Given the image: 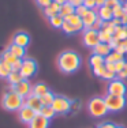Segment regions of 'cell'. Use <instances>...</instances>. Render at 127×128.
I'll return each mask as SVG.
<instances>
[{"label":"cell","mask_w":127,"mask_h":128,"mask_svg":"<svg viewBox=\"0 0 127 128\" xmlns=\"http://www.w3.org/2000/svg\"><path fill=\"white\" fill-rule=\"evenodd\" d=\"M124 64H126V60H120V62L115 63V66H116V74H117V72H120V71H123Z\"/></svg>","instance_id":"40"},{"label":"cell","mask_w":127,"mask_h":128,"mask_svg":"<svg viewBox=\"0 0 127 128\" xmlns=\"http://www.w3.org/2000/svg\"><path fill=\"white\" fill-rule=\"evenodd\" d=\"M13 72V67L11 64L6 63L4 60L0 59V78H8V75Z\"/></svg>","instance_id":"21"},{"label":"cell","mask_w":127,"mask_h":128,"mask_svg":"<svg viewBox=\"0 0 127 128\" xmlns=\"http://www.w3.org/2000/svg\"><path fill=\"white\" fill-rule=\"evenodd\" d=\"M2 105L4 109L10 112H15V110H19L23 105H25V98L17 94L15 91H8L3 96L2 100Z\"/></svg>","instance_id":"2"},{"label":"cell","mask_w":127,"mask_h":128,"mask_svg":"<svg viewBox=\"0 0 127 128\" xmlns=\"http://www.w3.org/2000/svg\"><path fill=\"white\" fill-rule=\"evenodd\" d=\"M40 100H41L42 106H51L53 102V100H55V96H53L51 91H48L47 94H44L42 97H40Z\"/></svg>","instance_id":"28"},{"label":"cell","mask_w":127,"mask_h":128,"mask_svg":"<svg viewBox=\"0 0 127 128\" xmlns=\"http://www.w3.org/2000/svg\"><path fill=\"white\" fill-rule=\"evenodd\" d=\"M71 14H75V7L71 4V3H64V4H62V7H60V11H59V15L63 18L68 16V15Z\"/></svg>","instance_id":"20"},{"label":"cell","mask_w":127,"mask_h":128,"mask_svg":"<svg viewBox=\"0 0 127 128\" xmlns=\"http://www.w3.org/2000/svg\"><path fill=\"white\" fill-rule=\"evenodd\" d=\"M87 12H89V8L87 7H85V6H78V7H75V14L77 15H79L81 18H83L85 15H86Z\"/></svg>","instance_id":"35"},{"label":"cell","mask_w":127,"mask_h":128,"mask_svg":"<svg viewBox=\"0 0 127 128\" xmlns=\"http://www.w3.org/2000/svg\"><path fill=\"white\" fill-rule=\"evenodd\" d=\"M57 66L66 74H71V72H75L81 66V57L78 53L72 50H66L63 52L62 54L57 59Z\"/></svg>","instance_id":"1"},{"label":"cell","mask_w":127,"mask_h":128,"mask_svg":"<svg viewBox=\"0 0 127 128\" xmlns=\"http://www.w3.org/2000/svg\"><path fill=\"white\" fill-rule=\"evenodd\" d=\"M32 91H33L34 96L42 97L44 94H47L48 91H49V89H48V86H47V84H44V83H37V84H34V86L32 87Z\"/></svg>","instance_id":"22"},{"label":"cell","mask_w":127,"mask_h":128,"mask_svg":"<svg viewBox=\"0 0 127 128\" xmlns=\"http://www.w3.org/2000/svg\"><path fill=\"white\" fill-rule=\"evenodd\" d=\"M8 82H10V84H13V86H15V84H18L19 82L23 80V76L21 75L19 71H13L10 75H8Z\"/></svg>","instance_id":"26"},{"label":"cell","mask_w":127,"mask_h":128,"mask_svg":"<svg viewBox=\"0 0 127 128\" xmlns=\"http://www.w3.org/2000/svg\"><path fill=\"white\" fill-rule=\"evenodd\" d=\"M83 6L87 7L89 10H94L97 6H96V0H83Z\"/></svg>","instance_id":"38"},{"label":"cell","mask_w":127,"mask_h":128,"mask_svg":"<svg viewBox=\"0 0 127 128\" xmlns=\"http://www.w3.org/2000/svg\"><path fill=\"white\" fill-rule=\"evenodd\" d=\"M123 8H124V12L127 14V2L124 3V4H123Z\"/></svg>","instance_id":"52"},{"label":"cell","mask_w":127,"mask_h":128,"mask_svg":"<svg viewBox=\"0 0 127 128\" xmlns=\"http://www.w3.org/2000/svg\"><path fill=\"white\" fill-rule=\"evenodd\" d=\"M87 110L93 117H101L108 112L107 104H105L104 98H100V97H94L92 98L87 104Z\"/></svg>","instance_id":"3"},{"label":"cell","mask_w":127,"mask_h":128,"mask_svg":"<svg viewBox=\"0 0 127 128\" xmlns=\"http://www.w3.org/2000/svg\"><path fill=\"white\" fill-rule=\"evenodd\" d=\"M122 2H123V0H120V3H122Z\"/></svg>","instance_id":"55"},{"label":"cell","mask_w":127,"mask_h":128,"mask_svg":"<svg viewBox=\"0 0 127 128\" xmlns=\"http://www.w3.org/2000/svg\"><path fill=\"white\" fill-rule=\"evenodd\" d=\"M120 20H122V25L123 26H127V14H124L122 18H120Z\"/></svg>","instance_id":"50"},{"label":"cell","mask_w":127,"mask_h":128,"mask_svg":"<svg viewBox=\"0 0 127 128\" xmlns=\"http://www.w3.org/2000/svg\"><path fill=\"white\" fill-rule=\"evenodd\" d=\"M83 44L87 48H94L96 45L100 44V38H98V32H94L92 29H85L83 32Z\"/></svg>","instance_id":"8"},{"label":"cell","mask_w":127,"mask_h":128,"mask_svg":"<svg viewBox=\"0 0 127 128\" xmlns=\"http://www.w3.org/2000/svg\"><path fill=\"white\" fill-rule=\"evenodd\" d=\"M68 3H71L74 7H78V6H82L83 4V0H68Z\"/></svg>","instance_id":"45"},{"label":"cell","mask_w":127,"mask_h":128,"mask_svg":"<svg viewBox=\"0 0 127 128\" xmlns=\"http://www.w3.org/2000/svg\"><path fill=\"white\" fill-rule=\"evenodd\" d=\"M120 60H124V54L117 53L116 50H112L108 56H105V63H117Z\"/></svg>","instance_id":"25"},{"label":"cell","mask_w":127,"mask_h":128,"mask_svg":"<svg viewBox=\"0 0 127 128\" xmlns=\"http://www.w3.org/2000/svg\"><path fill=\"white\" fill-rule=\"evenodd\" d=\"M98 128H100V127H98Z\"/></svg>","instance_id":"56"},{"label":"cell","mask_w":127,"mask_h":128,"mask_svg":"<svg viewBox=\"0 0 127 128\" xmlns=\"http://www.w3.org/2000/svg\"><path fill=\"white\" fill-rule=\"evenodd\" d=\"M112 52V48L109 46V44H104V42H100L98 45H96L94 48H93V53L94 54H98V56H108V54Z\"/></svg>","instance_id":"15"},{"label":"cell","mask_w":127,"mask_h":128,"mask_svg":"<svg viewBox=\"0 0 127 128\" xmlns=\"http://www.w3.org/2000/svg\"><path fill=\"white\" fill-rule=\"evenodd\" d=\"M21 75L23 79H29L37 72V63L33 59H25L22 60V67H21Z\"/></svg>","instance_id":"6"},{"label":"cell","mask_w":127,"mask_h":128,"mask_svg":"<svg viewBox=\"0 0 127 128\" xmlns=\"http://www.w3.org/2000/svg\"><path fill=\"white\" fill-rule=\"evenodd\" d=\"M105 104H107L108 110L111 112H119L126 106V98L120 96H113V94H107L105 96Z\"/></svg>","instance_id":"4"},{"label":"cell","mask_w":127,"mask_h":128,"mask_svg":"<svg viewBox=\"0 0 127 128\" xmlns=\"http://www.w3.org/2000/svg\"><path fill=\"white\" fill-rule=\"evenodd\" d=\"M25 105H28L29 108H32L33 110H36L37 113H40V110L42 108V104H41L40 97L34 96V94H30L29 97H26V98H25Z\"/></svg>","instance_id":"11"},{"label":"cell","mask_w":127,"mask_h":128,"mask_svg":"<svg viewBox=\"0 0 127 128\" xmlns=\"http://www.w3.org/2000/svg\"><path fill=\"white\" fill-rule=\"evenodd\" d=\"M119 42H120V41H119V40H117V38H115V37L112 38V41H111V42H109V46H111V48H112V50H113V49H115V48H116V46H117V45H119Z\"/></svg>","instance_id":"44"},{"label":"cell","mask_w":127,"mask_h":128,"mask_svg":"<svg viewBox=\"0 0 127 128\" xmlns=\"http://www.w3.org/2000/svg\"><path fill=\"white\" fill-rule=\"evenodd\" d=\"M126 91H127V89H126V84L123 83V80H120V79L109 80V84H108V94L124 97Z\"/></svg>","instance_id":"7"},{"label":"cell","mask_w":127,"mask_h":128,"mask_svg":"<svg viewBox=\"0 0 127 128\" xmlns=\"http://www.w3.org/2000/svg\"><path fill=\"white\" fill-rule=\"evenodd\" d=\"M98 18H101L102 20H112L113 19V12H112V8L108 7V6H102V7L98 8L97 11Z\"/></svg>","instance_id":"17"},{"label":"cell","mask_w":127,"mask_h":128,"mask_svg":"<svg viewBox=\"0 0 127 128\" xmlns=\"http://www.w3.org/2000/svg\"><path fill=\"white\" fill-rule=\"evenodd\" d=\"M105 2H107V0H96V6L100 8V7H102V6H105Z\"/></svg>","instance_id":"49"},{"label":"cell","mask_w":127,"mask_h":128,"mask_svg":"<svg viewBox=\"0 0 127 128\" xmlns=\"http://www.w3.org/2000/svg\"><path fill=\"white\" fill-rule=\"evenodd\" d=\"M123 71H124V74L127 75V62H126V64H124V68H123Z\"/></svg>","instance_id":"53"},{"label":"cell","mask_w":127,"mask_h":128,"mask_svg":"<svg viewBox=\"0 0 127 128\" xmlns=\"http://www.w3.org/2000/svg\"><path fill=\"white\" fill-rule=\"evenodd\" d=\"M115 38H117L119 41H122V40H127V26H116L115 27V34H113Z\"/></svg>","instance_id":"24"},{"label":"cell","mask_w":127,"mask_h":128,"mask_svg":"<svg viewBox=\"0 0 127 128\" xmlns=\"http://www.w3.org/2000/svg\"><path fill=\"white\" fill-rule=\"evenodd\" d=\"M98 18L97 12H96L94 10H89V12H87L85 16L82 18V22H83V27L85 29H90L92 25L96 22V19Z\"/></svg>","instance_id":"16"},{"label":"cell","mask_w":127,"mask_h":128,"mask_svg":"<svg viewBox=\"0 0 127 128\" xmlns=\"http://www.w3.org/2000/svg\"><path fill=\"white\" fill-rule=\"evenodd\" d=\"M62 30L66 33V34H72V33L77 32V30L74 29V26H72L71 23H68L67 20H64V22H63V25H62Z\"/></svg>","instance_id":"34"},{"label":"cell","mask_w":127,"mask_h":128,"mask_svg":"<svg viewBox=\"0 0 127 128\" xmlns=\"http://www.w3.org/2000/svg\"><path fill=\"white\" fill-rule=\"evenodd\" d=\"M8 50H10L15 57H18V59H23V57H25V48L19 46V45L11 44L10 48H8Z\"/></svg>","instance_id":"23"},{"label":"cell","mask_w":127,"mask_h":128,"mask_svg":"<svg viewBox=\"0 0 127 128\" xmlns=\"http://www.w3.org/2000/svg\"><path fill=\"white\" fill-rule=\"evenodd\" d=\"M52 2L53 0H37V4L40 6V7L45 8V7H48V6L52 4Z\"/></svg>","instance_id":"39"},{"label":"cell","mask_w":127,"mask_h":128,"mask_svg":"<svg viewBox=\"0 0 127 128\" xmlns=\"http://www.w3.org/2000/svg\"><path fill=\"white\" fill-rule=\"evenodd\" d=\"M105 70H107V68H105V64H104V66H101V67H97V68H94V70H93V72H94L96 76L102 78V75H104Z\"/></svg>","instance_id":"37"},{"label":"cell","mask_w":127,"mask_h":128,"mask_svg":"<svg viewBox=\"0 0 127 128\" xmlns=\"http://www.w3.org/2000/svg\"><path fill=\"white\" fill-rule=\"evenodd\" d=\"M60 7H62V4H59V3H56V2H52V4H51V6H48V7L44 8L45 16H47V18H52V16H55V15H57V14H59V11H60Z\"/></svg>","instance_id":"18"},{"label":"cell","mask_w":127,"mask_h":128,"mask_svg":"<svg viewBox=\"0 0 127 128\" xmlns=\"http://www.w3.org/2000/svg\"><path fill=\"white\" fill-rule=\"evenodd\" d=\"M105 68H107L108 71H112L116 74V66H115V63H105Z\"/></svg>","instance_id":"43"},{"label":"cell","mask_w":127,"mask_h":128,"mask_svg":"<svg viewBox=\"0 0 127 128\" xmlns=\"http://www.w3.org/2000/svg\"><path fill=\"white\" fill-rule=\"evenodd\" d=\"M126 78H127V75L124 74V71H120V72H117V74H116V79L123 80V79H126Z\"/></svg>","instance_id":"46"},{"label":"cell","mask_w":127,"mask_h":128,"mask_svg":"<svg viewBox=\"0 0 127 128\" xmlns=\"http://www.w3.org/2000/svg\"><path fill=\"white\" fill-rule=\"evenodd\" d=\"M112 12H113V18H122L123 15H124V8H123V4L122 3H119L117 6H115V7L112 8Z\"/></svg>","instance_id":"31"},{"label":"cell","mask_w":127,"mask_h":128,"mask_svg":"<svg viewBox=\"0 0 127 128\" xmlns=\"http://www.w3.org/2000/svg\"><path fill=\"white\" fill-rule=\"evenodd\" d=\"M89 64H90V67H92L93 70L97 68V67H101V66L105 64V57L93 53L92 56H90V59H89Z\"/></svg>","instance_id":"19"},{"label":"cell","mask_w":127,"mask_h":128,"mask_svg":"<svg viewBox=\"0 0 127 128\" xmlns=\"http://www.w3.org/2000/svg\"><path fill=\"white\" fill-rule=\"evenodd\" d=\"M40 114L42 116V117L48 118V120H51V118L53 117V116L56 114V112L53 110L52 106H42L41 110H40Z\"/></svg>","instance_id":"27"},{"label":"cell","mask_w":127,"mask_h":128,"mask_svg":"<svg viewBox=\"0 0 127 128\" xmlns=\"http://www.w3.org/2000/svg\"><path fill=\"white\" fill-rule=\"evenodd\" d=\"M101 27H102V19H101V18H97V19H96V22L92 25L90 29L94 30V32H100V30H101Z\"/></svg>","instance_id":"36"},{"label":"cell","mask_w":127,"mask_h":128,"mask_svg":"<svg viewBox=\"0 0 127 128\" xmlns=\"http://www.w3.org/2000/svg\"><path fill=\"white\" fill-rule=\"evenodd\" d=\"M18 116H19V120L25 124H30L33 121V118L37 116V112L33 110L32 108H29L28 105H23L22 108L18 110Z\"/></svg>","instance_id":"9"},{"label":"cell","mask_w":127,"mask_h":128,"mask_svg":"<svg viewBox=\"0 0 127 128\" xmlns=\"http://www.w3.org/2000/svg\"><path fill=\"white\" fill-rule=\"evenodd\" d=\"M11 67H13V71H21V67H22V59H18Z\"/></svg>","instance_id":"41"},{"label":"cell","mask_w":127,"mask_h":128,"mask_svg":"<svg viewBox=\"0 0 127 128\" xmlns=\"http://www.w3.org/2000/svg\"><path fill=\"white\" fill-rule=\"evenodd\" d=\"M113 50H116L117 53L126 54V53H127V40H122V41L119 42V45H117V46Z\"/></svg>","instance_id":"33"},{"label":"cell","mask_w":127,"mask_h":128,"mask_svg":"<svg viewBox=\"0 0 127 128\" xmlns=\"http://www.w3.org/2000/svg\"><path fill=\"white\" fill-rule=\"evenodd\" d=\"M53 2H56V3H59V4H64V3H67L68 0H53Z\"/></svg>","instance_id":"51"},{"label":"cell","mask_w":127,"mask_h":128,"mask_svg":"<svg viewBox=\"0 0 127 128\" xmlns=\"http://www.w3.org/2000/svg\"><path fill=\"white\" fill-rule=\"evenodd\" d=\"M119 3H120V0H107V2H105V6H108V7L113 8L115 6H117Z\"/></svg>","instance_id":"42"},{"label":"cell","mask_w":127,"mask_h":128,"mask_svg":"<svg viewBox=\"0 0 127 128\" xmlns=\"http://www.w3.org/2000/svg\"><path fill=\"white\" fill-rule=\"evenodd\" d=\"M2 60H4L6 63H8V64H11V66H13V64L18 60V57H15L14 54L7 49V50L3 52V54H2Z\"/></svg>","instance_id":"29"},{"label":"cell","mask_w":127,"mask_h":128,"mask_svg":"<svg viewBox=\"0 0 127 128\" xmlns=\"http://www.w3.org/2000/svg\"><path fill=\"white\" fill-rule=\"evenodd\" d=\"M111 23H112L113 26H120L122 25V20H120L119 18H113V19L111 20Z\"/></svg>","instance_id":"47"},{"label":"cell","mask_w":127,"mask_h":128,"mask_svg":"<svg viewBox=\"0 0 127 128\" xmlns=\"http://www.w3.org/2000/svg\"><path fill=\"white\" fill-rule=\"evenodd\" d=\"M64 20H67L68 23H71L77 32L85 29V27H83V22H82V18H81L79 15H77V14H71V15H68V16H66Z\"/></svg>","instance_id":"13"},{"label":"cell","mask_w":127,"mask_h":128,"mask_svg":"<svg viewBox=\"0 0 127 128\" xmlns=\"http://www.w3.org/2000/svg\"><path fill=\"white\" fill-rule=\"evenodd\" d=\"M98 38H100V42H104V44H109L111 41H112L113 36L112 34H108L107 32H104V30H100L98 32Z\"/></svg>","instance_id":"30"},{"label":"cell","mask_w":127,"mask_h":128,"mask_svg":"<svg viewBox=\"0 0 127 128\" xmlns=\"http://www.w3.org/2000/svg\"><path fill=\"white\" fill-rule=\"evenodd\" d=\"M49 22H51V25H52L53 27H62L63 22H64V18L60 16V15L57 14V15H55V16L49 18Z\"/></svg>","instance_id":"32"},{"label":"cell","mask_w":127,"mask_h":128,"mask_svg":"<svg viewBox=\"0 0 127 128\" xmlns=\"http://www.w3.org/2000/svg\"><path fill=\"white\" fill-rule=\"evenodd\" d=\"M14 91L17 94H19L22 98H26V97L30 96V94H33L32 86H30L28 79H23L22 82H19L18 84H15V86H14Z\"/></svg>","instance_id":"10"},{"label":"cell","mask_w":127,"mask_h":128,"mask_svg":"<svg viewBox=\"0 0 127 128\" xmlns=\"http://www.w3.org/2000/svg\"><path fill=\"white\" fill-rule=\"evenodd\" d=\"M116 128H123V127H116Z\"/></svg>","instance_id":"54"},{"label":"cell","mask_w":127,"mask_h":128,"mask_svg":"<svg viewBox=\"0 0 127 128\" xmlns=\"http://www.w3.org/2000/svg\"><path fill=\"white\" fill-rule=\"evenodd\" d=\"M53 110L59 114H66L70 112L71 109V101L66 97H62V96H55V100H53L52 105Z\"/></svg>","instance_id":"5"},{"label":"cell","mask_w":127,"mask_h":128,"mask_svg":"<svg viewBox=\"0 0 127 128\" xmlns=\"http://www.w3.org/2000/svg\"><path fill=\"white\" fill-rule=\"evenodd\" d=\"M100 128H116V126H113L112 123H104L100 126Z\"/></svg>","instance_id":"48"},{"label":"cell","mask_w":127,"mask_h":128,"mask_svg":"<svg viewBox=\"0 0 127 128\" xmlns=\"http://www.w3.org/2000/svg\"><path fill=\"white\" fill-rule=\"evenodd\" d=\"M48 126H49V120L42 117L40 113H37V116L29 124V128H48Z\"/></svg>","instance_id":"14"},{"label":"cell","mask_w":127,"mask_h":128,"mask_svg":"<svg viewBox=\"0 0 127 128\" xmlns=\"http://www.w3.org/2000/svg\"><path fill=\"white\" fill-rule=\"evenodd\" d=\"M29 42H30V37L25 32L17 33V34L14 36V40H13V44L19 45V46H22V48H26L29 45Z\"/></svg>","instance_id":"12"}]
</instances>
